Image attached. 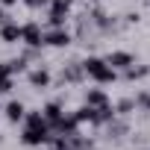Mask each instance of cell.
<instances>
[{"label":"cell","mask_w":150,"mask_h":150,"mask_svg":"<svg viewBox=\"0 0 150 150\" xmlns=\"http://www.w3.org/2000/svg\"><path fill=\"white\" fill-rule=\"evenodd\" d=\"M83 71L88 74V77L91 80H97V83H115V77H118V74H115V68L106 62V59H97V56H88L86 62H83Z\"/></svg>","instance_id":"cell-1"},{"label":"cell","mask_w":150,"mask_h":150,"mask_svg":"<svg viewBox=\"0 0 150 150\" xmlns=\"http://www.w3.org/2000/svg\"><path fill=\"white\" fill-rule=\"evenodd\" d=\"M3 21H6V12H3V9H0V24H3Z\"/></svg>","instance_id":"cell-22"},{"label":"cell","mask_w":150,"mask_h":150,"mask_svg":"<svg viewBox=\"0 0 150 150\" xmlns=\"http://www.w3.org/2000/svg\"><path fill=\"white\" fill-rule=\"evenodd\" d=\"M30 86H33V88H47V86H50V71H44V68L30 71Z\"/></svg>","instance_id":"cell-7"},{"label":"cell","mask_w":150,"mask_h":150,"mask_svg":"<svg viewBox=\"0 0 150 150\" xmlns=\"http://www.w3.org/2000/svg\"><path fill=\"white\" fill-rule=\"evenodd\" d=\"M138 103H141V106L150 112V91H141V94H138Z\"/></svg>","instance_id":"cell-19"},{"label":"cell","mask_w":150,"mask_h":150,"mask_svg":"<svg viewBox=\"0 0 150 150\" xmlns=\"http://www.w3.org/2000/svg\"><path fill=\"white\" fill-rule=\"evenodd\" d=\"M12 91V77H0V94H9Z\"/></svg>","instance_id":"cell-17"},{"label":"cell","mask_w":150,"mask_h":150,"mask_svg":"<svg viewBox=\"0 0 150 150\" xmlns=\"http://www.w3.org/2000/svg\"><path fill=\"white\" fill-rule=\"evenodd\" d=\"M44 44H50V47H68V44H71V33L62 30V27H53V30L44 35Z\"/></svg>","instance_id":"cell-5"},{"label":"cell","mask_w":150,"mask_h":150,"mask_svg":"<svg viewBox=\"0 0 150 150\" xmlns=\"http://www.w3.org/2000/svg\"><path fill=\"white\" fill-rule=\"evenodd\" d=\"M0 3H3V6H12V3H18V0H0Z\"/></svg>","instance_id":"cell-21"},{"label":"cell","mask_w":150,"mask_h":150,"mask_svg":"<svg viewBox=\"0 0 150 150\" xmlns=\"http://www.w3.org/2000/svg\"><path fill=\"white\" fill-rule=\"evenodd\" d=\"M21 141L30 144V147H35V144H47V141H50V124L44 121V124H33V127H27L24 135H21Z\"/></svg>","instance_id":"cell-2"},{"label":"cell","mask_w":150,"mask_h":150,"mask_svg":"<svg viewBox=\"0 0 150 150\" xmlns=\"http://www.w3.org/2000/svg\"><path fill=\"white\" fill-rule=\"evenodd\" d=\"M141 150H147V147H141Z\"/></svg>","instance_id":"cell-23"},{"label":"cell","mask_w":150,"mask_h":150,"mask_svg":"<svg viewBox=\"0 0 150 150\" xmlns=\"http://www.w3.org/2000/svg\"><path fill=\"white\" fill-rule=\"evenodd\" d=\"M147 74H150V68L147 65H141V68H127V80H138V77H147Z\"/></svg>","instance_id":"cell-14"},{"label":"cell","mask_w":150,"mask_h":150,"mask_svg":"<svg viewBox=\"0 0 150 150\" xmlns=\"http://www.w3.org/2000/svg\"><path fill=\"white\" fill-rule=\"evenodd\" d=\"M30 9H41V6H50V0H24Z\"/></svg>","instance_id":"cell-18"},{"label":"cell","mask_w":150,"mask_h":150,"mask_svg":"<svg viewBox=\"0 0 150 150\" xmlns=\"http://www.w3.org/2000/svg\"><path fill=\"white\" fill-rule=\"evenodd\" d=\"M24 68H27V59H24V56H21V59H12V62H9V74H21Z\"/></svg>","instance_id":"cell-15"},{"label":"cell","mask_w":150,"mask_h":150,"mask_svg":"<svg viewBox=\"0 0 150 150\" xmlns=\"http://www.w3.org/2000/svg\"><path fill=\"white\" fill-rule=\"evenodd\" d=\"M41 115H44V121H47V124H50V127H53V124H56V121H59V118H62V106H59V103H47V106H44V112H41Z\"/></svg>","instance_id":"cell-12"},{"label":"cell","mask_w":150,"mask_h":150,"mask_svg":"<svg viewBox=\"0 0 150 150\" xmlns=\"http://www.w3.org/2000/svg\"><path fill=\"white\" fill-rule=\"evenodd\" d=\"M74 118H77L80 124H83V121H88V124H94V106H88V103H86L83 109H77V112H74Z\"/></svg>","instance_id":"cell-13"},{"label":"cell","mask_w":150,"mask_h":150,"mask_svg":"<svg viewBox=\"0 0 150 150\" xmlns=\"http://www.w3.org/2000/svg\"><path fill=\"white\" fill-rule=\"evenodd\" d=\"M0 38H3L6 44L21 41V27H18V24H3V30H0Z\"/></svg>","instance_id":"cell-11"},{"label":"cell","mask_w":150,"mask_h":150,"mask_svg":"<svg viewBox=\"0 0 150 150\" xmlns=\"http://www.w3.org/2000/svg\"><path fill=\"white\" fill-rule=\"evenodd\" d=\"M24 115H27V109H24V103H21V100H12V103H6V118H9L12 124L24 121Z\"/></svg>","instance_id":"cell-9"},{"label":"cell","mask_w":150,"mask_h":150,"mask_svg":"<svg viewBox=\"0 0 150 150\" xmlns=\"http://www.w3.org/2000/svg\"><path fill=\"white\" fill-rule=\"evenodd\" d=\"M132 106H135V100H121V103L115 106V112H118V115H129Z\"/></svg>","instance_id":"cell-16"},{"label":"cell","mask_w":150,"mask_h":150,"mask_svg":"<svg viewBox=\"0 0 150 150\" xmlns=\"http://www.w3.org/2000/svg\"><path fill=\"white\" fill-rule=\"evenodd\" d=\"M86 103L97 109V106H106V103H109V97H106V91H103V88H88V91H86Z\"/></svg>","instance_id":"cell-8"},{"label":"cell","mask_w":150,"mask_h":150,"mask_svg":"<svg viewBox=\"0 0 150 150\" xmlns=\"http://www.w3.org/2000/svg\"><path fill=\"white\" fill-rule=\"evenodd\" d=\"M21 41L30 44V47H41V44H44L41 27H38V24H24V27H21Z\"/></svg>","instance_id":"cell-4"},{"label":"cell","mask_w":150,"mask_h":150,"mask_svg":"<svg viewBox=\"0 0 150 150\" xmlns=\"http://www.w3.org/2000/svg\"><path fill=\"white\" fill-rule=\"evenodd\" d=\"M83 65H77V62H71V65H65V71H62V80H68V83H80L83 80Z\"/></svg>","instance_id":"cell-10"},{"label":"cell","mask_w":150,"mask_h":150,"mask_svg":"<svg viewBox=\"0 0 150 150\" xmlns=\"http://www.w3.org/2000/svg\"><path fill=\"white\" fill-rule=\"evenodd\" d=\"M71 12V0H50V24L53 27H65Z\"/></svg>","instance_id":"cell-3"},{"label":"cell","mask_w":150,"mask_h":150,"mask_svg":"<svg viewBox=\"0 0 150 150\" xmlns=\"http://www.w3.org/2000/svg\"><path fill=\"white\" fill-rule=\"evenodd\" d=\"M0 77H12L9 74V62H0Z\"/></svg>","instance_id":"cell-20"},{"label":"cell","mask_w":150,"mask_h":150,"mask_svg":"<svg viewBox=\"0 0 150 150\" xmlns=\"http://www.w3.org/2000/svg\"><path fill=\"white\" fill-rule=\"evenodd\" d=\"M106 62H109L115 71H118V68H121V71H127V68H129L135 59H132V53H124V50H118V53H109V59H106Z\"/></svg>","instance_id":"cell-6"}]
</instances>
